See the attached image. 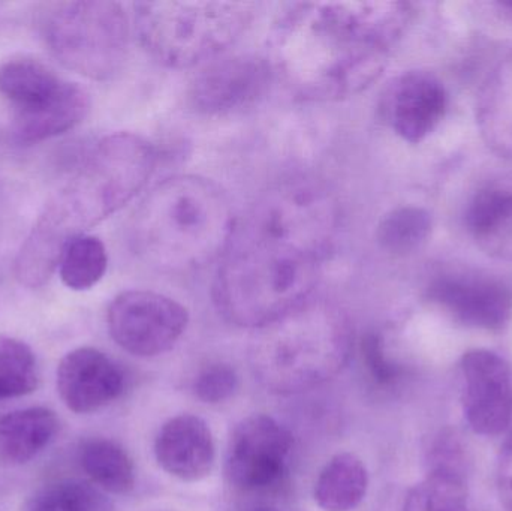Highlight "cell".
<instances>
[{"instance_id": "28", "label": "cell", "mask_w": 512, "mask_h": 511, "mask_svg": "<svg viewBox=\"0 0 512 511\" xmlns=\"http://www.w3.org/2000/svg\"><path fill=\"white\" fill-rule=\"evenodd\" d=\"M237 387V372L225 363H213L195 378L194 392L206 404H221L236 393Z\"/></svg>"}, {"instance_id": "29", "label": "cell", "mask_w": 512, "mask_h": 511, "mask_svg": "<svg viewBox=\"0 0 512 511\" xmlns=\"http://www.w3.org/2000/svg\"><path fill=\"white\" fill-rule=\"evenodd\" d=\"M364 365L370 377L382 387L394 386L402 377V369L385 353L384 341L376 333H367L361 342Z\"/></svg>"}, {"instance_id": "5", "label": "cell", "mask_w": 512, "mask_h": 511, "mask_svg": "<svg viewBox=\"0 0 512 511\" xmlns=\"http://www.w3.org/2000/svg\"><path fill=\"white\" fill-rule=\"evenodd\" d=\"M351 348L345 314L336 306L309 300L258 329L251 348L252 369L270 392H303L339 374Z\"/></svg>"}, {"instance_id": "3", "label": "cell", "mask_w": 512, "mask_h": 511, "mask_svg": "<svg viewBox=\"0 0 512 511\" xmlns=\"http://www.w3.org/2000/svg\"><path fill=\"white\" fill-rule=\"evenodd\" d=\"M156 159L155 147L129 132H116L95 143L45 203L21 246L15 261L20 284H47L69 243L134 200L152 177Z\"/></svg>"}, {"instance_id": "21", "label": "cell", "mask_w": 512, "mask_h": 511, "mask_svg": "<svg viewBox=\"0 0 512 511\" xmlns=\"http://www.w3.org/2000/svg\"><path fill=\"white\" fill-rule=\"evenodd\" d=\"M80 464L93 485L101 491L125 495L134 489V462L116 441L105 438L84 441L80 447Z\"/></svg>"}, {"instance_id": "27", "label": "cell", "mask_w": 512, "mask_h": 511, "mask_svg": "<svg viewBox=\"0 0 512 511\" xmlns=\"http://www.w3.org/2000/svg\"><path fill=\"white\" fill-rule=\"evenodd\" d=\"M429 473L468 477V452L456 432H441L430 447Z\"/></svg>"}, {"instance_id": "24", "label": "cell", "mask_w": 512, "mask_h": 511, "mask_svg": "<svg viewBox=\"0 0 512 511\" xmlns=\"http://www.w3.org/2000/svg\"><path fill=\"white\" fill-rule=\"evenodd\" d=\"M38 381L32 348L20 339L0 336V402L30 395Z\"/></svg>"}, {"instance_id": "26", "label": "cell", "mask_w": 512, "mask_h": 511, "mask_svg": "<svg viewBox=\"0 0 512 511\" xmlns=\"http://www.w3.org/2000/svg\"><path fill=\"white\" fill-rule=\"evenodd\" d=\"M29 511H116L101 489L78 480H60L42 488Z\"/></svg>"}, {"instance_id": "16", "label": "cell", "mask_w": 512, "mask_h": 511, "mask_svg": "<svg viewBox=\"0 0 512 511\" xmlns=\"http://www.w3.org/2000/svg\"><path fill=\"white\" fill-rule=\"evenodd\" d=\"M155 455L165 473L182 482H200L215 467V440L203 419L182 414L162 426L155 441Z\"/></svg>"}, {"instance_id": "22", "label": "cell", "mask_w": 512, "mask_h": 511, "mask_svg": "<svg viewBox=\"0 0 512 511\" xmlns=\"http://www.w3.org/2000/svg\"><path fill=\"white\" fill-rule=\"evenodd\" d=\"M432 216L417 206L399 207L382 218L376 230L379 246L388 254L408 255L429 239Z\"/></svg>"}, {"instance_id": "4", "label": "cell", "mask_w": 512, "mask_h": 511, "mask_svg": "<svg viewBox=\"0 0 512 511\" xmlns=\"http://www.w3.org/2000/svg\"><path fill=\"white\" fill-rule=\"evenodd\" d=\"M227 194L212 180L177 176L141 201L132 242L146 263L162 272H189L221 258L233 236Z\"/></svg>"}, {"instance_id": "11", "label": "cell", "mask_w": 512, "mask_h": 511, "mask_svg": "<svg viewBox=\"0 0 512 511\" xmlns=\"http://www.w3.org/2000/svg\"><path fill=\"white\" fill-rule=\"evenodd\" d=\"M463 375V408L477 434H504L512 420L510 365L489 350H471L460 362Z\"/></svg>"}, {"instance_id": "17", "label": "cell", "mask_w": 512, "mask_h": 511, "mask_svg": "<svg viewBox=\"0 0 512 511\" xmlns=\"http://www.w3.org/2000/svg\"><path fill=\"white\" fill-rule=\"evenodd\" d=\"M466 225L481 248L512 260V176L495 180L475 194Z\"/></svg>"}, {"instance_id": "19", "label": "cell", "mask_w": 512, "mask_h": 511, "mask_svg": "<svg viewBox=\"0 0 512 511\" xmlns=\"http://www.w3.org/2000/svg\"><path fill=\"white\" fill-rule=\"evenodd\" d=\"M59 432V419L44 407L24 408L0 417V461L23 465L50 446Z\"/></svg>"}, {"instance_id": "10", "label": "cell", "mask_w": 512, "mask_h": 511, "mask_svg": "<svg viewBox=\"0 0 512 511\" xmlns=\"http://www.w3.org/2000/svg\"><path fill=\"white\" fill-rule=\"evenodd\" d=\"M292 437L288 429L264 414L242 420L231 435L227 476L236 488L261 491L276 485L288 467Z\"/></svg>"}, {"instance_id": "32", "label": "cell", "mask_w": 512, "mask_h": 511, "mask_svg": "<svg viewBox=\"0 0 512 511\" xmlns=\"http://www.w3.org/2000/svg\"><path fill=\"white\" fill-rule=\"evenodd\" d=\"M252 511H280V510H276V509H255V510H252Z\"/></svg>"}, {"instance_id": "12", "label": "cell", "mask_w": 512, "mask_h": 511, "mask_svg": "<svg viewBox=\"0 0 512 511\" xmlns=\"http://www.w3.org/2000/svg\"><path fill=\"white\" fill-rule=\"evenodd\" d=\"M270 65L252 56L215 60L192 81L194 108L206 114H230L255 105L268 89Z\"/></svg>"}, {"instance_id": "18", "label": "cell", "mask_w": 512, "mask_h": 511, "mask_svg": "<svg viewBox=\"0 0 512 511\" xmlns=\"http://www.w3.org/2000/svg\"><path fill=\"white\" fill-rule=\"evenodd\" d=\"M477 122L487 146L502 158L512 159V53L481 86Z\"/></svg>"}, {"instance_id": "6", "label": "cell", "mask_w": 512, "mask_h": 511, "mask_svg": "<svg viewBox=\"0 0 512 511\" xmlns=\"http://www.w3.org/2000/svg\"><path fill=\"white\" fill-rule=\"evenodd\" d=\"M258 3L159 0L134 5V23L147 53L168 68L216 59L254 23Z\"/></svg>"}, {"instance_id": "8", "label": "cell", "mask_w": 512, "mask_h": 511, "mask_svg": "<svg viewBox=\"0 0 512 511\" xmlns=\"http://www.w3.org/2000/svg\"><path fill=\"white\" fill-rule=\"evenodd\" d=\"M0 96L11 108L12 137L20 144L42 143L65 134L80 125L90 110L84 87L32 57L0 65Z\"/></svg>"}, {"instance_id": "30", "label": "cell", "mask_w": 512, "mask_h": 511, "mask_svg": "<svg viewBox=\"0 0 512 511\" xmlns=\"http://www.w3.org/2000/svg\"><path fill=\"white\" fill-rule=\"evenodd\" d=\"M498 486L502 503L512 511V435L502 450L498 468Z\"/></svg>"}, {"instance_id": "20", "label": "cell", "mask_w": 512, "mask_h": 511, "mask_svg": "<svg viewBox=\"0 0 512 511\" xmlns=\"http://www.w3.org/2000/svg\"><path fill=\"white\" fill-rule=\"evenodd\" d=\"M369 488L363 461L352 453L330 459L315 485V501L324 511H352L360 506Z\"/></svg>"}, {"instance_id": "9", "label": "cell", "mask_w": 512, "mask_h": 511, "mask_svg": "<svg viewBox=\"0 0 512 511\" xmlns=\"http://www.w3.org/2000/svg\"><path fill=\"white\" fill-rule=\"evenodd\" d=\"M108 330L117 345L138 357L167 353L185 333L189 314L171 297L153 291H125L111 302Z\"/></svg>"}, {"instance_id": "7", "label": "cell", "mask_w": 512, "mask_h": 511, "mask_svg": "<svg viewBox=\"0 0 512 511\" xmlns=\"http://www.w3.org/2000/svg\"><path fill=\"white\" fill-rule=\"evenodd\" d=\"M42 35L62 66L92 80L113 77L128 57L129 18L117 2L56 3L45 17Z\"/></svg>"}, {"instance_id": "1", "label": "cell", "mask_w": 512, "mask_h": 511, "mask_svg": "<svg viewBox=\"0 0 512 511\" xmlns=\"http://www.w3.org/2000/svg\"><path fill=\"white\" fill-rule=\"evenodd\" d=\"M339 224L334 198L294 180L268 191L234 228L213 299L222 317L262 329L309 302Z\"/></svg>"}, {"instance_id": "14", "label": "cell", "mask_w": 512, "mask_h": 511, "mask_svg": "<svg viewBox=\"0 0 512 511\" xmlns=\"http://www.w3.org/2000/svg\"><path fill=\"white\" fill-rule=\"evenodd\" d=\"M125 390V374L96 348L71 351L57 366V392L77 414H90L116 401Z\"/></svg>"}, {"instance_id": "13", "label": "cell", "mask_w": 512, "mask_h": 511, "mask_svg": "<svg viewBox=\"0 0 512 511\" xmlns=\"http://www.w3.org/2000/svg\"><path fill=\"white\" fill-rule=\"evenodd\" d=\"M381 111L399 137L409 143H420L444 119L447 92L432 72L408 71L388 84L382 95Z\"/></svg>"}, {"instance_id": "15", "label": "cell", "mask_w": 512, "mask_h": 511, "mask_svg": "<svg viewBox=\"0 0 512 511\" xmlns=\"http://www.w3.org/2000/svg\"><path fill=\"white\" fill-rule=\"evenodd\" d=\"M429 296L454 320L469 327L499 330L511 317L510 291L487 279L447 276L433 282Z\"/></svg>"}, {"instance_id": "31", "label": "cell", "mask_w": 512, "mask_h": 511, "mask_svg": "<svg viewBox=\"0 0 512 511\" xmlns=\"http://www.w3.org/2000/svg\"><path fill=\"white\" fill-rule=\"evenodd\" d=\"M493 6H495L496 14L499 17L512 23V0H498V2L493 3Z\"/></svg>"}, {"instance_id": "25", "label": "cell", "mask_w": 512, "mask_h": 511, "mask_svg": "<svg viewBox=\"0 0 512 511\" xmlns=\"http://www.w3.org/2000/svg\"><path fill=\"white\" fill-rule=\"evenodd\" d=\"M405 511H471L468 482L463 477L429 473L409 491Z\"/></svg>"}, {"instance_id": "2", "label": "cell", "mask_w": 512, "mask_h": 511, "mask_svg": "<svg viewBox=\"0 0 512 511\" xmlns=\"http://www.w3.org/2000/svg\"><path fill=\"white\" fill-rule=\"evenodd\" d=\"M412 17L405 2L294 3L271 30L268 65L294 95L340 101L381 77Z\"/></svg>"}, {"instance_id": "23", "label": "cell", "mask_w": 512, "mask_h": 511, "mask_svg": "<svg viewBox=\"0 0 512 511\" xmlns=\"http://www.w3.org/2000/svg\"><path fill=\"white\" fill-rule=\"evenodd\" d=\"M107 267L108 254L102 240L84 234L69 243L57 272L66 287L74 291H86L104 278Z\"/></svg>"}]
</instances>
